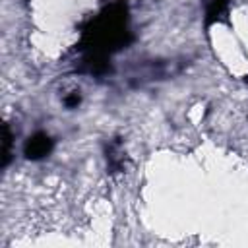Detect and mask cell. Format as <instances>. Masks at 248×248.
<instances>
[{
    "label": "cell",
    "instance_id": "cell-4",
    "mask_svg": "<svg viewBox=\"0 0 248 248\" xmlns=\"http://www.w3.org/2000/svg\"><path fill=\"white\" fill-rule=\"evenodd\" d=\"M107 169L110 172H118L124 169V153L120 149V140L114 138L107 145Z\"/></svg>",
    "mask_w": 248,
    "mask_h": 248
},
{
    "label": "cell",
    "instance_id": "cell-3",
    "mask_svg": "<svg viewBox=\"0 0 248 248\" xmlns=\"http://www.w3.org/2000/svg\"><path fill=\"white\" fill-rule=\"evenodd\" d=\"M203 4V23L205 27L213 23L229 21V4L231 0H202Z\"/></svg>",
    "mask_w": 248,
    "mask_h": 248
},
{
    "label": "cell",
    "instance_id": "cell-1",
    "mask_svg": "<svg viewBox=\"0 0 248 248\" xmlns=\"http://www.w3.org/2000/svg\"><path fill=\"white\" fill-rule=\"evenodd\" d=\"M130 14L122 0L107 4L81 29L78 50L81 54L79 72L103 76L110 72V56L132 43Z\"/></svg>",
    "mask_w": 248,
    "mask_h": 248
},
{
    "label": "cell",
    "instance_id": "cell-2",
    "mask_svg": "<svg viewBox=\"0 0 248 248\" xmlns=\"http://www.w3.org/2000/svg\"><path fill=\"white\" fill-rule=\"evenodd\" d=\"M54 149V141L48 134L45 132H35L31 134L27 140H25V145H23V155L25 159L29 161H41L45 157H48Z\"/></svg>",
    "mask_w": 248,
    "mask_h": 248
},
{
    "label": "cell",
    "instance_id": "cell-5",
    "mask_svg": "<svg viewBox=\"0 0 248 248\" xmlns=\"http://www.w3.org/2000/svg\"><path fill=\"white\" fill-rule=\"evenodd\" d=\"M12 143H14V134L8 124H4V149H2V169L10 165L12 159Z\"/></svg>",
    "mask_w": 248,
    "mask_h": 248
},
{
    "label": "cell",
    "instance_id": "cell-6",
    "mask_svg": "<svg viewBox=\"0 0 248 248\" xmlns=\"http://www.w3.org/2000/svg\"><path fill=\"white\" fill-rule=\"evenodd\" d=\"M79 103H81V95H79V91H72L70 95L64 97V105H66L68 108H76Z\"/></svg>",
    "mask_w": 248,
    "mask_h": 248
}]
</instances>
